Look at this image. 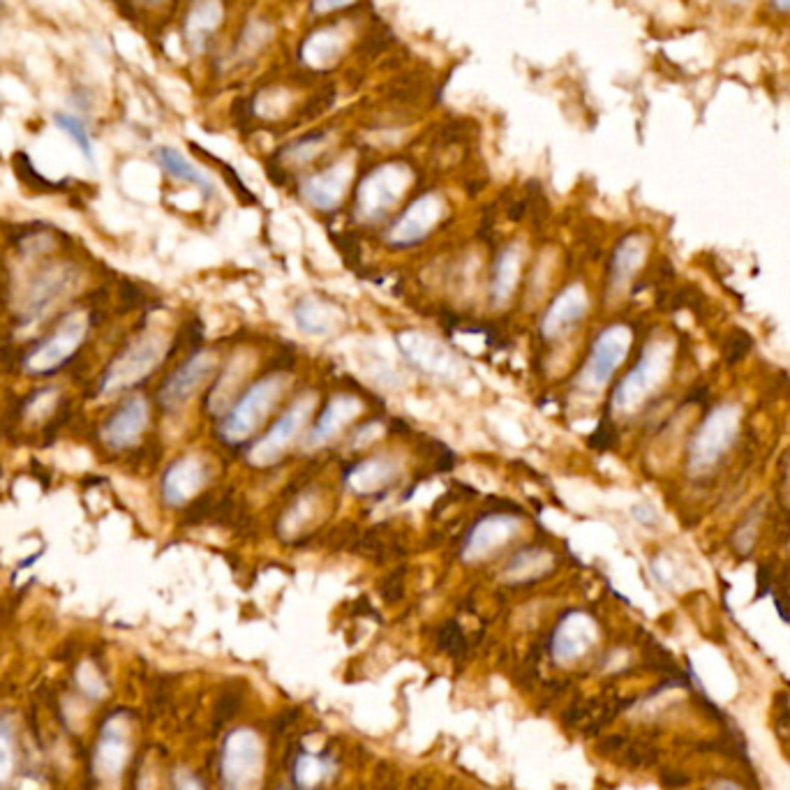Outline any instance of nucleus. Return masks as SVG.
Returning a JSON list of instances; mask_svg holds the SVG:
<instances>
[{"label":"nucleus","instance_id":"obj_11","mask_svg":"<svg viewBox=\"0 0 790 790\" xmlns=\"http://www.w3.org/2000/svg\"><path fill=\"white\" fill-rule=\"evenodd\" d=\"M215 354L213 352H197L171 375L165 386L160 389L162 407L174 412V409L188 405L195 398L197 391L211 379L215 370Z\"/></svg>","mask_w":790,"mask_h":790},{"label":"nucleus","instance_id":"obj_16","mask_svg":"<svg viewBox=\"0 0 790 790\" xmlns=\"http://www.w3.org/2000/svg\"><path fill=\"white\" fill-rule=\"evenodd\" d=\"M208 481V469L204 460L197 456H183L178 458L174 465L167 469L165 479H162V497H165L167 506L188 504Z\"/></svg>","mask_w":790,"mask_h":790},{"label":"nucleus","instance_id":"obj_25","mask_svg":"<svg viewBox=\"0 0 790 790\" xmlns=\"http://www.w3.org/2000/svg\"><path fill=\"white\" fill-rule=\"evenodd\" d=\"M342 42H345V37H342L338 26L315 31L301 44V61L312 67V70H324V67H329L338 58L342 51Z\"/></svg>","mask_w":790,"mask_h":790},{"label":"nucleus","instance_id":"obj_35","mask_svg":"<svg viewBox=\"0 0 790 790\" xmlns=\"http://www.w3.org/2000/svg\"><path fill=\"white\" fill-rule=\"evenodd\" d=\"M354 0H312V10L317 14H331L338 10H345L347 5H352Z\"/></svg>","mask_w":790,"mask_h":790},{"label":"nucleus","instance_id":"obj_32","mask_svg":"<svg viewBox=\"0 0 790 790\" xmlns=\"http://www.w3.org/2000/svg\"><path fill=\"white\" fill-rule=\"evenodd\" d=\"M312 511H315V502H312V497L298 499L292 509L287 511V516L282 518V534L294 536V534L301 532L305 523H308V520L312 518Z\"/></svg>","mask_w":790,"mask_h":790},{"label":"nucleus","instance_id":"obj_8","mask_svg":"<svg viewBox=\"0 0 790 790\" xmlns=\"http://www.w3.org/2000/svg\"><path fill=\"white\" fill-rule=\"evenodd\" d=\"M88 333V317L84 312L67 315L58 329L42 345H37L26 359V370L31 375H49L77 352Z\"/></svg>","mask_w":790,"mask_h":790},{"label":"nucleus","instance_id":"obj_40","mask_svg":"<svg viewBox=\"0 0 790 790\" xmlns=\"http://www.w3.org/2000/svg\"><path fill=\"white\" fill-rule=\"evenodd\" d=\"M724 3H728V5H744V3H747V0H724Z\"/></svg>","mask_w":790,"mask_h":790},{"label":"nucleus","instance_id":"obj_38","mask_svg":"<svg viewBox=\"0 0 790 790\" xmlns=\"http://www.w3.org/2000/svg\"><path fill=\"white\" fill-rule=\"evenodd\" d=\"M174 790H201L195 779H178V784Z\"/></svg>","mask_w":790,"mask_h":790},{"label":"nucleus","instance_id":"obj_9","mask_svg":"<svg viewBox=\"0 0 790 790\" xmlns=\"http://www.w3.org/2000/svg\"><path fill=\"white\" fill-rule=\"evenodd\" d=\"M444 218V201L435 192L421 195L407 206V211L395 220V225L386 234V241L395 248H407L416 245L426 238L432 229Z\"/></svg>","mask_w":790,"mask_h":790},{"label":"nucleus","instance_id":"obj_23","mask_svg":"<svg viewBox=\"0 0 790 790\" xmlns=\"http://www.w3.org/2000/svg\"><path fill=\"white\" fill-rule=\"evenodd\" d=\"M222 0H195L190 5L188 17H185V37L195 49H204L208 37H211L222 24Z\"/></svg>","mask_w":790,"mask_h":790},{"label":"nucleus","instance_id":"obj_10","mask_svg":"<svg viewBox=\"0 0 790 790\" xmlns=\"http://www.w3.org/2000/svg\"><path fill=\"white\" fill-rule=\"evenodd\" d=\"M74 285V271L67 266L49 268L37 275V278L28 285L21 298L19 315L26 324H33L37 319H42L61 298L70 292Z\"/></svg>","mask_w":790,"mask_h":790},{"label":"nucleus","instance_id":"obj_12","mask_svg":"<svg viewBox=\"0 0 790 790\" xmlns=\"http://www.w3.org/2000/svg\"><path fill=\"white\" fill-rule=\"evenodd\" d=\"M520 529H523V520L509 516V513H495V516L483 518L469 532L465 548H462V557H465V562L472 564L486 560V557L495 555L497 550L509 546Z\"/></svg>","mask_w":790,"mask_h":790},{"label":"nucleus","instance_id":"obj_28","mask_svg":"<svg viewBox=\"0 0 790 790\" xmlns=\"http://www.w3.org/2000/svg\"><path fill=\"white\" fill-rule=\"evenodd\" d=\"M155 158H158V165L165 169L171 178L195 185V188L204 197L213 195L211 178H208L204 171L192 165V162L185 158L183 153H178V151H174V148H169V146H162V148H158V153H155Z\"/></svg>","mask_w":790,"mask_h":790},{"label":"nucleus","instance_id":"obj_6","mask_svg":"<svg viewBox=\"0 0 790 790\" xmlns=\"http://www.w3.org/2000/svg\"><path fill=\"white\" fill-rule=\"evenodd\" d=\"M631 340V329L624 324H613L596 335L587 361L578 372L576 384L580 389L585 393H599L624 363L631 349Z\"/></svg>","mask_w":790,"mask_h":790},{"label":"nucleus","instance_id":"obj_30","mask_svg":"<svg viewBox=\"0 0 790 790\" xmlns=\"http://www.w3.org/2000/svg\"><path fill=\"white\" fill-rule=\"evenodd\" d=\"M245 375V359H236L234 363L229 365L225 375L220 377L218 386H215V391L211 393V400H208V407H211V412L220 414L222 409L227 407V402L231 400V395L236 391V384L241 382Z\"/></svg>","mask_w":790,"mask_h":790},{"label":"nucleus","instance_id":"obj_4","mask_svg":"<svg viewBox=\"0 0 790 790\" xmlns=\"http://www.w3.org/2000/svg\"><path fill=\"white\" fill-rule=\"evenodd\" d=\"M412 183V169L402 162H386L372 169L356 190V218L361 222H382Z\"/></svg>","mask_w":790,"mask_h":790},{"label":"nucleus","instance_id":"obj_7","mask_svg":"<svg viewBox=\"0 0 790 790\" xmlns=\"http://www.w3.org/2000/svg\"><path fill=\"white\" fill-rule=\"evenodd\" d=\"M315 405H317L315 393H305L298 400H294L292 405L287 407V412L273 423L271 430H268L266 435L259 439V442H255V446L248 451L250 465L271 467L285 456L289 446H292L298 435H301L305 423L310 421L312 412H315Z\"/></svg>","mask_w":790,"mask_h":790},{"label":"nucleus","instance_id":"obj_3","mask_svg":"<svg viewBox=\"0 0 790 790\" xmlns=\"http://www.w3.org/2000/svg\"><path fill=\"white\" fill-rule=\"evenodd\" d=\"M287 389V375H271L259 379L241 395V400L229 409V414L220 423V437L229 444H241L252 437L268 412L280 400L282 391Z\"/></svg>","mask_w":790,"mask_h":790},{"label":"nucleus","instance_id":"obj_18","mask_svg":"<svg viewBox=\"0 0 790 790\" xmlns=\"http://www.w3.org/2000/svg\"><path fill=\"white\" fill-rule=\"evenodd\" d=\"M361 412V402L352 398V395H335L329 400V405L324 407V412L319 414V419L312 430L305 437V446L308 449H319L333 442L335 437L345 430Z\"/></svg>","mask_w":790,"mask_h":790},{"label":"nucleus","instance_id":"obj_33","mask_svg":"<svg viewBox=\"0 0 790 790\" xmlns=\"http://www.w3.org/2000/svg\"><path fill=\"white\" fill-rule=\"evenodd\" d=\"M324 146V134H315V137H305L301 141H296L287 148L285 158H289L292 162H308L315 158V155L322 151Z\"/></svg>","mask_w":790,"mask_h":790},{"label":"nucleus","instance_id":"obj_2","mask_svg":"<svg viewBox=\"0 0 790 790\" xmlns=\"http://www.w3.org/2000/svg\"><path fill=\"white\" fill-rule=\"evenodd\" d=\"M740 407L737 405H719L700 421L689 444V472L691 474H707L717 462L726 456L730 446L740 432Z\"/></svg>","mask_w":790,"mask_h":790},{"label":"nucleus","instance_id":"obj_13","mask_svg":"<svg viewBox=\"0 0 790 790\" xmlns=\"http://www.w3.org/2000/svg\"><path fill=\"white\" fill-rule=\"evenodd\" d=\"M587 310H590V296H587L585 287L580 282H573L560 294L555 296V301L550 303L546 315L541 319V335L546 340H557L562 335L583 322Z\"/></svg>","mask_w":790,"mask_h":790},{"label":"nucleus","instance_id":"obj_20","mask_svg":"<svg viewBox=\"0 0 790 790\" xmlns=\"http://www.w3.org/2000/svg\"><path fill=\"white\" fill-rule=\"evenodd\" d=\"M596 640V624L590 615L571 613L566 615L555 629L553 654L557 661H573L590 650Z\"/></svg>","mask_w":790,"mask_h":790},{"label":"nucleus","instance_id":"obj_14","mask_svg":"<svg viewBox=\"0 0 790 790\" xmlns=\"http://www.w3.org/2000/svg\"><path fill=\"white\" fill-rule=\"evenodd\" d=\"M400 349L402 354L416 365V368L428 372V375L451 379L462 370L458 356H453L442 342L430 338V335L423 333L400 335Z\"/></svg>","mask_w":790,"mask_h":790},{"label":"nucleus","instance_id":"obj_24","mask_svg":"<svg viewBox=\"0 0 790 790\" xmlns=\"http://www.w3.org/2000/svg\"><path fill=\"white\" fill-rule=\"evenodd\" d=\"M520 266H523V250L520 245H509L502 255H499L493 273V285H490V298L497 308H502L511 301L513 292H516L520 280Z\"/></svg>","mask_w":790,"mask_h":790},{"label":"nucleus","instance_id":"obj_1","mask_svg":"<svg viewBox=\"0 0 790 790\" xmlns=\"http://www.w3.org/2000/svg\"><path fill=\"white\" fill-rule=\"evenodd\" d=\"M675 363V342L668 338H657L647 342L638 363L633 365L613 393V412L620 416H631L657 393L663 382L670 377Z\"/></svg>","mask_w":790,"mask_h":790},{"label":"nucleus","instance_id":"obj_37","mask_svg":"<svg viewBox=\"0 0 790 790\" xmlns=\"http://www.w3.org/2000/svg\"><path fill=\"white\" fill-rule=\"evenodd\" d=\"M767 5L777 17H790V0H767Z\"/></svg>","mask_w":790,"mask_h":790},{"label":"nucleus","instance_id":"obj_26","mask_svg":"<svg viewBox=\"0 0 790 790\" xmlns=\"http://www.w3.org/2000/svg\"><path fill=\"white\" fill-rule=\"evenodd\" d=\"M294 319L296 326L305 335H312V338H326L335 331L338 326V312H335L329 303L317 301V298H303L298 301L294 308Z\"/></svg>","mask_w":790,"mask_h":790},{"label":"nucleus","instance_id":"obj_27","mask_svg":"<svg viewBox=\"0 0 790 790\" xmlns=\"http://www.w3.org/2000/svg\"><path fill=\"white\" fill-rule=\"evenodd\" d=\"M553 555L543 548H527L520 550L516 557H511V562L504 566V583H534L546 576L553 569Z\"/></svg>","mask_w":790,"mask_h":790},{"label":"nucleus","instance_id":"obj_17","mask_svg":"<svg viewBox=\"0 0 790 790\" xmlns=\"http://www.w3.org/2000/svg\"><path fill=\"white\" fill-rule=\"evenodd\" d=\"M148 426V402L141 395H134L111 419L104 423L102 439L111 449L123 451L141 437Z\"/></svg>","mask_w":790,"mask_h":790},{"label":"nucleus","instance_id":"obj_29","mask_svg":"<svg viewBox=\"0 0 790 790\" xmlns=\"http://www.w3.org/2000/svg\"><path fill=\"white\" fill-rule=\"evenodd\" d=\"M54 123H56L58 130L67 134V139L77 144L81 155H84L88 162H93V141H91V134H88L86 123L81 121L79 116L65 114V111H58V114H54Z\"/></svg>","mask_w":790,"mask_h":790},{"label":"nucleus","instance_id":"obj_34","mask_svg":"<svg viewBox=\"0 0 790 790\" xmlns=\"http://www.w3.org/2000/svg\"><path fill=\"white\" fill-rule=\"evenodd\" d=\"M77 680H79V687L84 689L86 696L100 698L102 693H104V684H102V680L98 677V673H95V668H93V666H81V668H79Z\"/></svg>","mask_w":790,"mask_h":790},{"label":"nucleus","instance_id":"obj_5","mask_svg":"<svg viewBox=\"0 0 790 790\" xmlns=\"http://www.w3.org/2000/svg\"><path fill=\"white\" fill-rule=\"evenodd\" d=\"M167 347L169 340L165 333L151 331L141 335V338L134 340L132 345L109 365L107 372H104L100 393L114 395L130 389L134 384H139L141 379L151 375V372L162 363V359H165L167 354Z\"/></svg>","mask_w":790,"mask_h":790},{"label":"nucleus","instance_id":"obj_15","mask_svg":"<svg viewBox=\"0 0 790 790\" xmlns=\"http://www.w3.org/2000/svg\"><path fill=\"white\" fill-rule=\"evenodd\" d=\"M352 183V165L335 162L329 169L312 174L301 183V197L315 211H335Z\"/></svg>","mask_w":790,"mask_h":790},{"label":"nucleus","instance_id":"obj_36","mask_svg":"<svg viewBox=\"0 0 790 790\" xmlns=\"http://www.w3.org/2000/svg\"><path fill=\"white\" fill-rule=\"evenodd\" d=\"M707 790H749V788L744 786V784H740V781H737V779L719 777V779L712 781L710 788H707Z\"/></svg>","mask_w":790,"mask_h":790},{"label":"nucleus","instance_id":"obj_31","mask_svg":"<svg viewBox=\"0 0 790 790\" xmlns=\"http://www.w3.org/2000/svg\"><path fill=\"white\" fill-rule=\"evenodd\" d=\"M14 772V728L12 721L0 717V788L12 781Z\"/></svg>","mask_w":790,"mask_h":790},{"label":"nucleus","instance_id":"obj_22","mask_svg":"<svg viewBox=\"0 0 790 790\" xmlns=\"http://www.w3.org/2000/svg\"><path fill=\"white\" fill-rule=\"evenodd\" d=\"M395 476H398V465L391 458H368L349 472L347 483L354 493L372 495L391 486Z\"/></svg>","mask_w":790,"mask_h":790},{"label":"nucleus","instance_id":"obj_21","mask_svg":"<svg viewBox=\"0 0 790 790\" xmlns=\"http://www.w3.org/2000/svg\"><path fill=\"white\" fill-rule=\"evenodd\" d=\"M125 758H128V735L121 724L111 721L104 726L98 749H95V774L102 779H116L123 772Z\"/></svg>","mask_w":790,"mask_h":790},{"label":"nucleus","instance_id":"obj_39","mask_svg":"<svg viewBox=\"0 0 790 790\" xmlns=\"http://www.w3.org/2000/svg\"><path fill=\"white\" fill-rule=\"evenodd\" d=\"M409 790H430V779L421 777V786H416V779H412V788Z\"/></svg>","mask_w":790,"mask_h":790},{"label":"nucleus","instance_id":"obj_19","mask_svg":"<svg viewBox=\"0 0 790 790\" xmlns=\"http://www.w3.org/2000/svg\"><path fill=\"white\" fill-rule=\"evenodd\" d=\"M647 252H650V238L645 234H629L617 243L610 262V294L620 296L631 285L645 264Z\"/></svg>","mask_w":790,"mask_h":790}]
</instances>
